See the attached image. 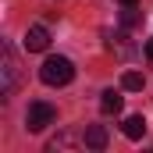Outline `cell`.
<instances>
[{"instance_id": "1", "label": "cell", "mask_w": 153, "mask_h": 153, "mask_svg": "<svg viewBox=\"0 0 153 153\" xmlns=\"http://www.w3.org/2000/svg\"><path fill=\"white\" fill-rule=\"evenodd\" d=\"M22 85V68H18V57L11 50V43H4L0 50V96H14V89Z\"/></svg>"}, {"instance_id": "2", "label": "cell", "mask_w": 153, "mask_h": 153, "mask_svg": "<svg viewBox=\"0 0 153 153\" xmlns=\"http://www.w3.org/2000/svg\"><path fill=\"white\" fill-rule=\"evenodd\" d=\"M39 78H43L46 85H68V82L75 78V64H71L68 57H46L43 68H39Z\"/></svg>"}, {"instance_id": "3", "label": "cell", "mask_w": 153, "mask_h": 153, "mask_svg": "<svg viewBox=\"0 0 153 153\" xmlns=\"http://www.w3.org/2000/svg\"><path fill=\"white\" fill-rule=\"evenodd\" d=\"M53 121H57V111H53L46 100L29 103V111H25V128H29V132H43V128H50Z\"/></svg>"}, {"instance_id": "4", "label": "cell", "mask_w": 153, "mask_h": 153, "mask_svg": "<svg viewBox=\"0 0 153 153\" xmlns=\"http://www.w3.org/2000/svg\"><path fill=\"white\" fill-rule=\"evenodd\" d=\"M50 46V32H46V25H32L29 32H25V50L29 53H43Z\"/></svg>"}, {"instance_id": "5", "label": "cell", "mask_w": 153, "mask_h": 153, "mask_svg": "<svg viewBox=\"0 0 153 153\" xmlns=\"http://www.w3.org/2000/svg\"><path fill=\"white\" fill-rule=\"evenodd\" d=\"M82 146H85V150H103V146H107V128H103V125H89V128L82 132Z\"/></svg>"}, {"instance_id": "6", "label": "cell", "mask_w": 153, "mask_h": 153, "mask_svg": "<svg viewBox=\"0 0 153 153\" xmlns=\"http://www.w3.org/2000/svg\"><path fill=\"white\" fill-rule=\"evenodd\" d=\"M121 132H125L128 139H143V135H146V117L143 114H128L121 121Z\"/></svg>"}, {"instance_id": "7", "label": "cell", "mask_w": 153, "mask_h": 153, "mask_svg": "<svg viewBox=\"0 0 153 153\" xmlns=\"http://www.w3.org/2000/svg\"><path fill=\"white\" fill-rule=\"evenodd\" d=\"M121 103H125V100H121L117 89H103V93H100V111H103V114H121Z\"/></svg>"}, {"instance_id": "8", "label": "cell", "mask_w": 153, "mask_h": 153, "mask_svg": "<svg viewBox=\"0 0 153 153\" xmlns=\"http://www.w3.org/2000/svg\"><path fill=\"white\" fill-rule=\"evenodd\" d=\"M143 85H146V78L139 71H125L121 75V89H128V93H143Z\"/></svg>"}, {"instance_id": "9", "label": "cell", "mask_w": 153, "mask_h": 153, "mask_svg": "<svg viewBox=\"0 0 153 153\" xmlns=\"http://www.w3.org/2000/svg\"><path fill=\"white\" fill-rule=\"evenodd\" d=\"M68 146H78V139L71 135V132H64L61 139H53V143H50V150H68Z\"/></svg>"}, {"instance_id": "10", "label": "cell", "mask_w": 153, "mask_h": 153, "mask_svg": "<svg viewBox=\"0 0 153 153\" xmlns=\"http://www.w3.org/2000/svg\"><path fill=\"white\" fill-rule=\"evenodd\" d=\"M121 22H125V25H135V22H139V14H135V7H125V14H121Z\"/></svg>"}, {"instance_id": "11", "label": "cell", "mask_w": 153, "mask_h": 153, "mask_svg": "<svg viewBox=\"0 0 153 153\" xmlns=\"http://www.w3.org/2000/svg\"><path fill=\"white\" fill-rule=\"evenodd\" d=\"M146 57L153 61V39H146Z\"/></svg>"}, {"instance_id": "12", "label": "cell", "mask_w": 153, "mask_h": 153, "mask_svg": "<svg viewBox=\"0 0 153 153\" xmlns=\"http://www.w3.org/2000/svg\"><path fill=\"white\" fill-rule=\"evenodd\" d=\"M117 4H125V7H135V4H139V0H117Z\"/></svg>"}]
</instances>
